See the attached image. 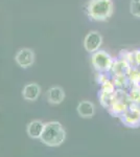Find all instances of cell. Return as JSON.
I'll use <instances>...</instances> for the list:
<instances>
[{"instance_id": "cell-9", "label": "cell", "mask_w": 140, "mask_h": 157, "mask_svg": "<svg viewBox=\"0 0 140 157\" xmlns=\"http://www.w3.org/2000/svg\"><path fill=\"white\" fill-rule=\"evenodd\" d=\"M78 112L82 117L85 118L92 117L94 113H95V107H94L93 103L89 102V101H83V102L78 104Z\"/></svg>"}, {"instance_id": "cell-3", "label": "cell", "mask_w": 140, "mask_h": 157, "mask_svg": "<svg viewBox=\"0 0 140 157\" xmlns=\"http://www.w3.org/2000/svg\"><path fill=\"white\" fill-rule=\"evenodd\" d=\"M115 62L112 56L105 50H97L91 56V63L94 69L99 73H107L112 70L113 64Z\"/></svg>"}, {"instance_id": "cell-6", "label": "cell", "mask_w": 140, "mask_h": 157, "mask_svg": "<svg viewBox=\"0 0 140 157\" xmlns=\"http://www.w3.org/2000/svg\"><path fill=\"white\" fill-rule=\"evenodd\" d=\"M40 93H41V87L37 83H28L24 86L22 90L23 98L28 102H34L37 100L40 97Z\"/></svg>"}, {"instance_id": "cell-5", "label": "cell", "mask_w": 140, "mask_h": 157, "mask_svg": "<svg viewBox=\"0 0 140 157\" xmlns=\"http://www.w3.org/2000/svg\"><path fill=\"white\" fill-rule=\"evenodd\" d=\"M36 56L32 49L27 48V47H23L20 48L17 52V54L15 55V61L18 65L21 68H29L32 66V64L35 63Z\"/></svg>"}, {"instance_id": "cell-2", "label": "cell", "mask_w": 140, "mask_h": 157, "mask_svg": "<svg viewBox=\"0 0 140 157\" xmlns=\"http://www.w3.org/2000/svg\"><path fill=\"white\" fill-rule=\"evenodd\" d=\"M66 133L64 128L58 121H50L44 125L41 140L49 147L60 146L65 140Z\"/></svg>"}, {"instance_id": "cell-13", "label": "cell", "mask_w": 140, "mask_h": 157, "mask_svg": "<svg viewBox=\"0 0 140 157\" xmlns=\"http://www.w3.org/2000/svg\"><path fill=\"white\" fill-rule=\"evenodd\" d=\"M130 13L132 16L140 18V0H131L130 2Z\"/></svg>"}, {"instance_id": "cell-8", "label": "cell", "mask_w": 140, "mask_h": 157, "mask_svg": "<svg viewBox=\"0 0 140 157\" xmlns=\"http://www.w3.org/2000/svg\"><path fill=\"white\" fill-rule=\"evenodd\" d=\"M131 68H132V66L130 65V63L128 61L118 58V60H115V62H114L111 71H113L114 75H128L130 70H131Z\"/></svg>"}, {"instance_id": "cell-7", "label": "cell", "mask_w": 140, "mask_h": 157, "mask_svg": "<svg viewBox=\"0 0 140 157\" xmlns=\"http://www.w3.org/2000/svg\"><path fill=\"white\" fill-rule=\"evenodd\" d=\"M47 98H48V102L50 104H55V105L61 104L65 98V92L62 87L55 86V87H51L48 90Z\"/></svg>"}, {"instance_id": "cell-11", "label": "cell", "mask_w": 140, "mask_h": 157, "mask_svg": "<svg viewBox=\"0 0 140 157\" xmlns=\"http://www.w3.org/2000/svg\"><path fill=\"white\" fill-rule=\"evenodd\" d=\"M109 108H110L111 112L115 113V114H123V113L128 110V107H127V105L123 103V101L116 100V98H114L113 103L111 104V106Z\"/></svg>"}, {"instance_id": "cell-12", "label": "cell", "mask_w": 140, "mask_h": 157, "mask_svg": "<svg viewBox=\"0 0 140 157\" xmlns=\"http://www.w3.org/2000/svg\"><path fill=\"white\" fill-rule=\"evenodd\" d=\"M128 78L130 82H132L134 85H139L140 84V70L137 67H132L128 75Z\"/></svg>"}, {"instance_id": "cell-1", "label": "cell", "mask_w": 140, "mask_h": 157, "mask_svg": "<svg viewBox=\"0 0 140 157\" xmlns=\"http://www.w3.org/2000/svg\"><path fill=\"white\" fill-rule=\"evenodd\" d=\"M86 12L93 21H107L114 13V3L112 0H89Z\"/></svg>"}, {"instance_id": "cell-10", "label": "cell", "mask_w": 140, "mask_h": 157, "mask_svg": "<svg viewBox=\"0 0 140 157\" xmlns=\"http://www.w3.org/2000/svg\"><path fill=\"white\" fill-rule=\"evenodd\" d=\"M44 124L40 121H34L28 124L27 126V134L32 138H40L42 135Z\"/></svg>"}, {"instance_id": "cell-4", "label": "cell", "mask_w": 140, "mask_h": 157, "mask_svg": "<svg viewBox=\"0 0 140 157\" xmlns=\"http://www.w3.org/2000/svg\"><path fill=\"white\" fill-rule=\"evenodd\" d=\"M101 44H103V37L96 30L89 32L84 39V48L89 54H93V52H97L100 48Z\"/></svg>"}]
</instances>
